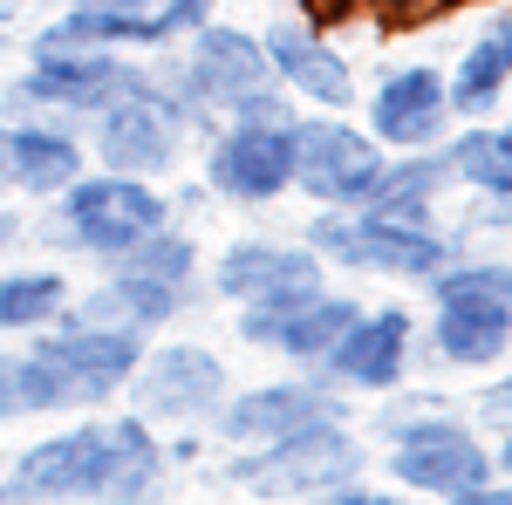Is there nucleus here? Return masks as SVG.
<instances>
[{"label":"nucleus","instance_id":"obj_1","mask_svg":"<svg viewBox=\"0 0 512 505\" xmlns=\"http://www.w3.org/2000/svg\"><path fill=\"white\" fill-rule=\"evenodd\" d=\"M158 492H164V437L137 410L55 430V437L28 444L21 458H7V471H0V505L158 499Z\"/></svg>","mask_w":512,"mask_h":505},{"label":"nucleus","instance_id":"obj_2","mask_svg":"<svg viewBox=\"0 0 512 505\" xmlns=\"http://www.w3.org/2000/svg\"><path fill=\"white\" fill-rule=\"evenodd\" d=\"M151 335L137 328H96L55 314L48 328L28 335V349H14L21 376V417H55V410H110L130 383V369L144 362Z\"/></svg>","mask_w":512,"mask_h":505},{"label":"nucleus","instance_id":"obj_3","mask_svg":"<svg viewBox=\"0 0 512 505\" xmlns=\"http://www.w3.org/2000/svg\"><path fill=\"white\" fill-rule=\"evenodd\" d=\"M171 219H178V205H171V192H158V178H130V171L96 164L48 198L35 233L55 253H76V260H117L123 246H137L144 233H158Z\"/></svg>","mask_w":512,"mask_h":505},{"label":"nucleus","instance_id":"obj_4","mask_svg":"<svg viewBox=\"0 0 512 505\" xmlns=\"http://www.w3.org/2000/svg\"><path fill=\"white\" fill-rule=\"evenodd\" d=\"M308 246H315L328 267L342 273H383V280H437L465 246L437 226H410L390 212H369V205H321L308 219Z\"/></svg>","mask_w":512,"mask_h":505},{"label":"nucleus","instance_id":"obj_5","mask_svg":"<svg viewBox=\"0 0 512 505\" xmlns=\"http://www.w3.org/2000/svg\"><path fill=\"white\" fill-rule=\"evenodd\" d=\"M362 471V437L349 417L287 430L267 444H233V458L219 465L226 492H253V499H328L342 478Z\"/></svg>","mask_w":512,"mask_h":505},{"label":"nucleus","instance_id":"obj_6","mask_svg":"<svg viewBox=\"0 0 512 505\" xmlns=\"http://www.w3.org/2000/svg\"><path fill=\"white\" fill-rule=\"evenodd\" d=\"M151 62L123 55V48H55V55H28V76L0 89V123L14 117H55V123H89L110 110L117 96L144 89Z\"/></svg>","mask_w":512,"mask_h":505},{"label":"nucleus","instance_id":"obj_7","mask_svg":"<svg viewBox=\"0 0 512 505\" xmlns=\"http://www.w3.org/2000/svg\"><path fill=\"white\" fill-rule=\"evenodd\" d=\"M82 130H89V157L103 171L158 178V185L178 171V157L192 144V123H185V110L171 103V89L158 76L144 82V89H130V96H117L110 110H96Z\"/></svg>","mask_w":512,"mask_h":505},{"label":"nucleus","instance_id":"obj_8","mask_svg":"<svg viewBox=\"0 0 512 505\" xmlns=\"http://www.w3.org/2000/svg\"><path fill=\"white\" fill-rule=\"evenodd\" d=\"M390 171V151L349 123V110H315L294 123V192L308 205H369Z\"/></svg>","mask_w":512,"mask_h":505},{"label":"nucleus","instance_id":"obj_9","mask_svg":"<svg viewBox=\"0 0 512 505\" xmlns=\"http://www.w3.org/2000/svg\"><path fill=\"white\" fill-rule=\"evenodd\" d=\"M396 492H417V499H451V505H472L492 478V451L478 444V430L458 417V410H437L417 430H403L383 458Z\"/></svg>","mask_w":512,"mask_h":505},{"label":"nucleus","instance_id":"obj_10","mask_svg":"<svg viewBox=\"0 0 512 505\" xmlns=\"http://www.w3.org/2000/svg\"><path fill=\"white\" fill-rule=\"evenodd\" d=\"M294 123L226 117L205 137V192L226 198V205H274V198H287L294 192Z\"/></svg>","mask_w":512,"mask_h":505},{"label":"nucleus","instance_id":"obj_11","mask_svg":"<svg viewBox=\"0 0 512 505\" xmlns=\"http://www.w3.org/2000/svg\"><path fill=\"white\" fill-rule=\"evenodd\" d=\"M226 389H233V376H226V362L205 342H158L130 369L123 396L151 424H212V410L226 403Z\"/></svg>","mask_w":512,"mask_h":505},{"label":"nucleus","instance_id":"obj_12","mask_svg":"<svg viewBox=\"0 0 512 505\" xmlns=\"http://www.w3.org/2000/svg\"><path fill=\"white\" fill-rule=\"evenodd\" d=\"M328 417H349V389H335L321 369H301V376H280V383L226 389V403L212 410V437H226V444H267V437L328 424Z\"/></svg>","mask_w":512,"mask_h":505},{"label":"nucleus","instance_id":"obj_13","mask_svg":"<svg viewBox=\"0 0 512 505\" xmlns=\"http://www.w3.org/2000/svg\"><path fill=\"white\" fill-rule=\"evenodd\" d=\"M205 287H212V301H226V308L301 301V294L328 287V260H321L308 239H233V246H219Z\"/></svg>","mask_w":512,"mask_h":505},{"label":"nucleus","instance_id":"obj_14","mask_svg":"<svg viewBox=\"0 0 512 505\" xmlns=\"http://www.w3.org/2000/svg\"><path fill=\"white\" fill-rule=\"evenodd\" d=\"M410 355H417V314L410 308H362L315 369L335 389H349V396H390L410 376Z\"/></svg>","mask_w":512,"mask_h":505},{"label":"nucleus","instance_id":"obj_15","mask_svg":"<svg viewBox=\"0 0 512 505\" xmlns=\"http://www.w3.org/2000/svg\"><path fill=\"white\" fill-rule=\"evenodd\" d=\"M451 130H458V117H451L444 69L403 62V69H383L369 82V137L383 151H424V144H444Z\"/></svg>","mask_w":512,"mask_h":505},{"label":"nucleus","instance_id":"obj_16","mask_svg":"<svg viewBox=\"0 0 512 505\" xmlns=\"http://www.w3.org/2000/svg\"><path fill=\"white\" fill-rule=\"evenodd\" d=\"M355 314H362V301L315 287V294H301V301H253V308H233V328H239V342H253V349L287 355V362L315 369Z\"/></svg>","mask_w":512,"mask_h":505},{"label":"nucleus","instance_id":"obj_17","mask_svg":"<svg viewBox=\"0 0 512 505\" xmlns=\"http://www.w3.org/2000/svg\"><path fill=\"white\" fill-rule=\"evenodd\" d=\"M260 41H267L274 82H280V89H294V103H308V110H355V96H362L355 62L321 35L308 14H294V21H267Z\"/></svg>","mask_w":512,"mask_h":505},{"label":"nucleus","instance_id":"obj_18","mask_svg":"<svg viewBox=\"0 0 512 505\" xmlns=\"http://www.w3.org/2000/svg\"><path fill=\"white\" fill-rule=\"evenodd\" d=\"M89 171L82 151V123H55V117H14L7 123V192L48 205L62 185H76Z\"/></svg>","mask_w":512,"mask_h":505},{"label":"nucleus","instance_id":"obj_19","mask_svg":"<svg viewBox=\"0 0 512 505\" xmlns=\"http://www.w3.org/2000/svg\"><path fill=\"white\" fill-rule=\"evenodd\" d=\"M424 342L444 369H499L512 355V314L492 294H431Z\"/></svg>","mask_w":512,"mask_h":505},{"label":"nucleus","instance_id":"obj_20","mask_svg":"<svg viewBox=\"0 0 512 505\" xmlns=\"http://www.w3.org/2000/svg\"><path fill=\"white\" fill-rule=\"evenodd\" d=\"M444 89H451V117L458 123H485L512 89V0L465 41V55L444 69Z\"/></svg>","mask_w":512,"mask_h":505},{"label":"nucleus","instance_id":"obj_21","mask_svg":"<svg viewBox=\"0 0 512 505\" xmlns=\"http://www.w3.org/2000/svg\"><path fill=\"white\" fill-rule=\"evenodd\" d=\"M451 192V157L444 144H424V151H390V171L369 198V212H390V219H410V226H437V198Z\"/></svg>","mask_w":512,"mask_h":505},{"label":"nucleus","instance_id":"obj_22","mask_svg":"<svg viewBox=\"0 0 512 505\" xmlns=\"http://www.w3.org/2000/svg\"><path fill=\"white\" fill-rule=\"evenodd\" d=\"M69 273L62 267H14L0 273V335H35L69 308Z\"/></svg>","mask_w":512,"mask_h":505},{"label":"nucleus","instance_id":"obj_23","mask_svg":"<svg viewBox=\"0 0 512 505\" xmlns=\"http://www.w3.org/2000/svg\"><path fill=\"white\" fill-rule=\"evenodd\" d=\"M444 157H451V185L512 192V164H506V144H499L492 123H458V137H444Z\"/></svg>","mask_w":512,"mask_h":505},{"label":"nucleus","instance_id":"obj_24","mask_svg":"<svg viewBox=\"0 0 512 505\" xmlns=\"http://www.w3.org/2000/svg\"><path fill=\"white\" fill-rule=\"evenodd\" d=\"M103 280H110V294L123 301V321H130V328H144V335L171 328L178 314L192 308V287H171V280H151V273L103 267Z\"/></svg>","mask_w":512,"mask_h":505},{"label":"nucleus","instance_id":"obj_25","mask_svg":"<svg viewBox=\"0 0 512 505\" xmlns=\"http://www.w3.org/2000/svg\"><path fill=\"white\" fill-rule=\"evenodd\" d=\"M103 267H130V273H151V280H171V287H192L198 280V239L178 233V219H171L158 233H144L137 246H123L117 260H103Z\"/></svg>","mask_w":512,"mask_h":505},{"label":"nucleus","instance_id":"obj_26","mask_svg":"<svg viewBox=\"0 0 512 505\" xmlns=\"http://www.w3.org/2000/svg\"><path fill=\"white\" fill-rule=\"evenodd\" d=\"M424 294H492L512 314V260H472V253H458L437 280H424Z\"/></svg>","mask_w":512,"mask_h":505},{"label":"nucleus","instance_id":"obj_27","mask_svg":"<svg viewBox=\"0 0 512 505\" xmlns=\"http://www.w3.org/2000/svg\"><path fill=\"white\" fill-rule=\"evenodd\" d=\"M151 14H158L164 48H178V41H192L205 21H219V0H158Z\"/></svg>","mask_w":512,"mask_h":505},{"label":"nucleus","instance_id":"obj_28","mask_svg":"<svg viewBox=\"0 0 512 505\" xmlns=\"http://www.w3.org/2000/svg\"><path fill=\"white\" fill-rule=\"evenodd\" d=\"M451 0H369V14L390 28V35H403V28H417V21H437Z\"/></svg>","mask_w":512,"mask_h":505},{"label":"nucleus","instance_id":"obj_29","mask_svg":"<svg viewBox=\"0 0 512 505\" xmlns=\"http://www.w3.org/2000/svg\"><path fill=\"white\" fill-rule=\"evenodd\" d=\"M465 226H472V233H512V192H472Z\"/></svg>","mask_w":512,"mask_h":505},{"label":"nucleus","instance_id":"obj_30","mask_svg":"<svg viewBox=\"0 0 512 505\" xmlns=\"http://www.w3.org/2000/svg\"><path fill=\"white\" fill-rule=\"evenodd\" d=\"M472 417H478V424H492V430H512V369H506V376H492V383L478 389Z\"/></svg>","mask_w":512,"mask_h":505},{"label":"nucleus","instance_id":"obj_31","mask_svg":"<svg viewBox=\"0 0 512 505\" xmlns=\"http://www.w3.org/2000/svg\"><path fill=\"white\" fill-rule=\"evenodd\" d=\"M21 417V376H14V349H0V424Z\"/></svg>","mask_w":512,"mask_h":505},{"label":"nucleus","instance_id":"obj_32","mask_svg":"<svg viewBox=\"0 0 512 505\" xmlns=\"http://www.w3.org/2000/svg\"><path fill=\"white\" fill-rule=\"evenodd\" d=\"M362 0H301V14L315 21V28H328V21H342V14H355Z\"/></svg>","mask_w":512,"mask_h":505},{"label":"nucleus","instance_id":"obj_33","mask_svg":"<svg viewBox=\"0 0 512 505\" xmlns=\"http://www.w3.org/2000/svg\"><path fill=\"white\" fill-rule=\"evenodd\" d=\"M21 233H28V219H21V212L0 198V253H7V246H21Z\"/></svg>","mask_w":512,"mask_h":505},{"label":"nucleus","instance_id":"obj_34","mask_svg":"<svg viewBox=\"0 0 512 505\" xmlns=\"http://www.w3.org/2000/svg\"><path fill=\"white\" fill-rule=\"evenodd\" d=\"M492 465H499V471H512V430H499V451H492Z\"/></svg>","mask_w":512,"mask_h":505},{"label":"nucleus","instance_id":"obj_35","mask_svg":"<svg viewBox=\"0 0 512 505\" xmlns=\"http://www.w3.org/2000/svg\"><path fill=\"white\" fill-rule=\"evenodd\" d=\"M76 7H158V0H76Z\"/></svg>","mask_w":512,"mask_h":505},{"label":"nucleus","instance_id":"obj_36","mask_svg":"<svg viewBox=\"0 0 512 505\" xmlns=\"http://www.w3.org/2000/svg\"><path fill=\"white\" fill-rule=\"evenodd\" d=\"M0 198H14L7 192V123H0Z\"/></svg>","mask_w":512,"mask_h":505},{"label":"nucleus","instance_id":"obj_37","mask_svg":"<svg viewBox=\"0 0 512 505\" xmlns=\"http://www.w3.org/2000/svg\"><path fill=\"white\" fill-rule=\"evenodd\" d=\"M499 144H506V164H512V123H499Z\"/></svg>","mask_w":512,"mask_h":505},{"label":"nucleus","instance_id":"obj_38","mask_svg":"<svg viewBox=\"0 0 512 505\" xmlns=\"http://www.w3.org/2000/svg\"><path fill=\"white\" fill-rule=\"evenodd\" d=\"M0 7H21V0H0Z\"/></svg>","mask_w":512,"mask_h":505},{"label":"nucleus","instance_id":"obj_39","mask_svg":"<svg viewBox=\"0 0 512 505\" xmlns=\"http://www.w3.org/2000/svg\"><path fill=\"white\" fill-rule=\"evenodd\" d=\"M0 471H7V458H0Z\"/></svg>","mask_w":512,"mask_h":505}]
</instances>
